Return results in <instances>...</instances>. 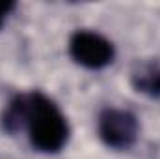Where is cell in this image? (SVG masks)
<instances>
[{
    "label": "cell",
    "mask_w": 160,
    "mask_h": 159,
    "mask_svg": "<svg viewBox=\"0 0 160 159\" xmlns=\"http://www.w3.org/2000/svg\"><path fill=\"white\" fill-rule=\"evenodd\" d=\"M2 127L11 135L26 131L32 148L41 154L62 152L71 135L62 109L39 90L13 96L2 112Z\"/></svg>",
    "instance_id": "1"
},
{
    "label": "cell",
    "mask_w": 160,
    "mask_h": 159,
    "mask_svg": "<svg viewBox=\"0 0 160 159\" xmlns=\"http://www.w3.org/2000/svg\"><path fill=\"white\" fill-rule=\"evenodd\" d=\"M99 139L114 150H128L140 135L138 116L127 109L106 107L99 112L97 118Z\"/></svg>",
    "instance_id": "2"
},
{
    "label": "cell",
    "mask_w": 160,
    "mask_h": 159,
    "mask_svg": "<svg viewBox=\"0 0 160 159\" xmlns=\"http://www.w3.org/2000/svg\"><path fill=\"white\" fill-rule=\"evenodd\" d=\"M69 56L86 69H102L116 58L114 43L93 30H77L69 38Z\"/></svg>",
    "instance_id": "3"
},
{
    "label": "cell",
    "mask_w": 160,
    "mask_h": 159,
    "mask_svg": "<svg viewBox=\"0 0 160 159\" xmlns=\"http://www.w3.org/2000/svg\"><path fill=\"white\" fill-rule=\"evenodd\" d=\"M132 86L136 92L149 97H160V66H147L132 77Z\"/></svg>",
    "instance_id": "4"
},
{
    "label": "cell",
    "mask_w": 160,
    "mask_h": 159,
    "mask_svg": "<svg viewBox=\"0 0 160 159\" xmlns=\"http://www.w3.org/2000/svg\"><path fill=\"white\" fill-rule=\"evenodd\" d=\"M13 9H15V2H11V0H4V2H0V28L4 26L8 15H9Z\"/></svg>",
    "instance_id": "5"
}]
</instances>
